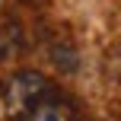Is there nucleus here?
Listing matches in <instances>:
<instances>
[{"label":"nucleus","instance_id":"obj_1","mask_svg":"<svg viewBox=\"0 0 121 121\" xmlns=\"http://www.w3.org/2000/svg\"><path fill=\"white\" fill-rule=\"evenodd\" d=\"M48 92V80L38 70H19L6 80L3 86V108L10 118H22L42 102V96Z\"/></svg>","mask_w":121,"mask_h":121},{"label":"nucleus","instance_id":"obj_2","mask_svg":"<svg viewBox=\"0 0 121 121\" xmlns=\"http://www.w3.org/2000/svg\"><path fill=\"white\" fill-rule=\"evenodd\" d=\"M70 118H73V112H70L67 102H60V99H42L29 115H22L19 121H70Z\"/></svg>","mask_w":121,"mask_h":121},{"label":"nucleus","instance_id":"obj_3","mask_svg":"<svg viewBox=\"0 0 121 121\" xmlns=\"http://www.w3.org/2000/svg\"><path fill=\"white\" fill-rule=\"evenodd\" d=\"M22 48V32H19V22L6 19L0 26V60H10L13 54H19Z\"/></svg>","mask_w":121,"mask_h":121},{"label":"nucleus","instance_id":"obj_4","mask_svg":"<svg viewBox=\"0 0 121 121\" xmlns=\"http://www.w3.org/2000/svg\"><path fill=\"white\" fill-rule=\"evenodd\" d=\"M51 60H54V67L64 70V73H73V70L80 67L77 48H73L70 42H54V45H51Z\"/></svg>","mask_w":121,"mask_h":121},{"label":"nucleus","instance_id":"obj_5","mask_svg":"<svg viewBox=\"0 0 121 121\" xmlns=\"http://www.w3.org/2000/svg\"><path fill=\"white\" fill-rule=\"evenodd\" d=\"M22 3H29V6H38V3H45V0H22Z\"/></svg>","mask_w":121,"mask_h":121}]
</instances>
